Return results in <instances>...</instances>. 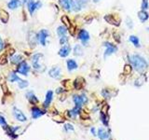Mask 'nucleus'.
Segmentation results:
<instances>
[{"mask_svg":"<svg viewBox=\"0 0 149 140\" xmlns=\"http://www.w3.org/2000/svg\"><path fill=\"white\" fill-rule=\"evenodd\" d=\"M128 60L130 65L139 73H144L148 67V63L140 54H132L128 56Z\"/></svg>","mask_w":149,"mask_h":140,"instance_id":"f257e3e1","label":"nucleus"},{"mask_svg":"<svg viewBox=\"0 0 149 140\" xmlns=\"http://www.w3.org/2000/svg\"><path fill=\"white\" fill-rule=\"evenodd\" d=\"M44 55L42 53H35L32 56V67L38 72H43L45 70L44 65L41 64Z\"/></svg>","mask_w":149,"mask_h":140,"instance_id":"f03ea898","label":"nucleus"},{"mask_svg":"<svg viewBox=\"0 0 149 140\" xmlns=\"http://www.w3.org/2000/svg\"><path fill=\"white\" fill-rule=\"evenodd\" d=\"M30 70H31L30 65H28L25 61H23L21 64L17 65L16 71H17V73H19V74L23 75V76H28V73L30 72Z\"/></svg>","mask_w":149,"mask_h":140,"instance_id":"7ed1b4c3","label":"nucleus"},{"mask_svg":"<svg viewBox=\"0 0 149 140\" xmlns=\"http://www.w3.org/2000/svg\"><path fill=\"white\" fill-rule=\"evenodd\" d=\"M104 46L105 48V51H104V57L106 58L108 56L112 55L113 53L118 51V47L116 45L110 43V42H104Z\"/></svg>","mask_w":149,"mask_h":140,"instance_id":"20e7f679","label":"nucleus"},{"mask_svg":"<svg viewBox=\"0 0 149 140\" xmlns=\"http://www.w3.org/2000/svg\"><path fill=\"white\" fill-rule=\"evenodd\" d=\"M73 101L74 105H76V107H81L83 106V105L87 104L88 103V97L86 96V94H81V95H77V94H74L73 96Z\"/></svg>","mask_w":149,"mask_h":140,"instance_id":"39448f33","label":"nucleus"},{"mask_svg":"<svg viewBox=\"0 0 149 140\" xmlns=\"http://www.w3.org/2000/svg\"><path fill=\"white\" fill-rule=\"evenodd\" d=\"M49 36V33L47 29H41L39 32L37 33V40L42 46H46Z\"/></svg>","mask_w":149,"mask_h":140,"instance_id":"423d86ee","label":"nucleus"},{"mask_svg":"<svg viewBox=\"0 0 149 140\" xmlns=\"http://www.w3.org/2000/svg\"><path fill=\"white\" fill-rule=\"evenodd\" d=\"M27 9H28V11H29V13L33 14L35 12V10H37L38 9H40L42 7V3L40 1H34V0H29V1L27 2Z\"/></svg>","mask_w":149,"mask_h":140,"instance_id":"0eeeda50","label":"nucleus"},{"mask_svg":"<svg viewBox=\"0 0 149 140\" xmlns=\"http://www.w3.org/2000/svg\"><path fill=\"white\" fill-rule=\"evenodd\" d=\"M12 113H13V116L15 117V119L17 121H19L21 122H24V121H27V118L25 115L23 114V112L19 109L18 107H13L12 108Z\"/></svg>","mask_w":149,"mask_h":140,"instance_id":"6e6552de","label":"nucleus"},{"mask_svg":"<svg viewBox=\"0 0 149 140\" xmlns=\"http://www.w3.org/2000/svg\"><path fill=\"white\" fill-rule=\"evenodd\" d=\"M88 4V0H74L73 3V9L72 10L76 12L80 11L81 9L87 6Z\"/></svg>","mask_w":149,"mask_h":140,"instance_id":"1a4fd4ad","label":"nucleus"},{"mask_svg":"<svg viewBox=\"0 0 149 140\" xmlns=\"http://www.w3.org/2000/svg\"><path fill=\"white\" fill-rule=\"evenodd\" d=\"M49 75L51 78L55 79H59L62 76V69L60 66H53L52 68L49 69Z\"/></svg>","mask_w":149,"mask_h":140,"instance_id":"9d476101","label":"nucleus"},{"mask_svg":"<svg viewBox=\"0 0 149 140\" xmlns=\"http://www.w3.org/2000/svg\"><path fill=\"white\" fill-rule=\"evenodd\" d=\"M77 38H78L79 40H81L82 44L84 45V44H87L88 41L90 39V36L87 30L81 29L78 32V35H77Z\"/></svg>","mask_w":149,"mask_h":140,"instance_id":"9b49d317","label":"nucleus"},{"mask_svg":"<svg viewBox=\"0 0 149 140\" xmlns=\"http://www.w3.org/2000/svg\"><path fill=\"white\" fill-rule=\"evenodd\" d=\"M73 3H74V0H59L60 6H61L65 10H67V11L72 10Z\"/></svg>","mask_w":149,"mask_h":140,"instance_id":"f8f14e48","label":"nucleus"},{"mask_svg":"<svg viewBox=\"0 0 149 140\" xmlns=\"http://www.w3.org/2000/svg\"><path fill=\"white\" fill-rule=\"evenodd\" d=\"M31 113H32V118L35 119V120H37V119L40 118L41 116H43L46 112L44 110L40 109V108L37 107H33L31 108Z\"/></svg>","mask_w":149,"mask_h":140,"instance_id":"ddd939ff","label":"nucleus"},{"mask_svg":"<svg viewBox=\"0 0 149 140\" xmlns=\"http://www.w3.org/2000/svg\"><path fill=\"white\" fill-rule=\"evenodd\" d=\"M97 135L101 140H108L110 137V133L105 128H99L97 131Z\"/></svg>","mask_w":149,"mask_h":140,"instance_id":"4468645a","label":"nucleus"},{"mask_svg":"<svg viewBox=\"0 0 149 140\" xmlns=\"http://www.w3.org/2000/svg\"><path fill=\"white\" fill-rule=\"evenodd\" d=\"M70 52H71V47L69 46L68 44H66V45H63V46L60 49L58 54L61 56V57L65 58L70 54Z\"/></svg>","mask_w":149,"mask_h":140,"instance_id":"2eb2a0df","label":"nucleus"},{"mask_svg":"<svg viewBox=\"0 0 149 140\" xmlns=\"http://www.w3.org/2000/svg\"><path fill=\"white\" fill-rule=\"evenodd\" d=\"M53 100V92L52 91H48L47 93H46V97H45V101L43 103V107L45 108H48Z\"/></svg>","mask_w":149,"mask_h":140,"instance_id":"dca6fc26","label":"nucleus"},{"mask_svg":"<svg viewBox=\"0 0 149 140\" xmlns=\"http://www.w3.org/2000/svg\"><path fill=\"white\" fill-rule=\"evenodd\" d=\"M25 97L27 98V100L29 101L32 105H37L38 103V98L34 93V92H32V91H29V92H27L25 93Z\"/></svg>","mask_w":149,"mask_h":140,"instance_id":"f3484780","label":"nucleus"},{"mask_svg":"<svg viewBox=\"0 0 149 140\" xmlns=\"http://www.w3.org/2000/svg\"><path fill=\"white\" fill-rule=\"evenodd\" d=\"M37 34H35L34 32H30L29 35H28V43L31 47H35L37 45Z\"/></svg>","mask_w":149,"mask_h":140,"instance_id":"a211bd4d","label":"nucleus"},{"mask_svg":"<svg viewBox=\"0 0 149 140\" xmlns=\"http://www.w3.org/2000/svg\"><path fill=\"white\" fill-rule=\"evenodd\" d=\"M23 61V55H21V54L15 53V54L11 55V57H10V62H11L13 65H18Z\"/></svg>","mask_w":149,"mask_h":140,"instance_id":"6ab92c4d","label":"nucleus"},{"mask_svg":"<svg viewBox=\"0 0 149 140\" xmlns=\"http://www.w3.org/2000/svg\"><path fill=\"white\" fill-rule=\"evenodd\" d=\"M66 65H67V69H68V71L76 70L77 68V66H78L76 61H74V59H68V60L66 61Z\"/></svg>","mask_w":149,"mask_h":140,"instance_id":"aec40b11","label":"nucleus"},{"mask_svg":"<svg viewBox=\"0 0 149 140\" xmlns=\"http://www.w3.org/2000/svg\"><path fill=\"white\" fill-rule=\"evenodd\" d=\"M104 20L110 24H114V25L118 26L119 25V21L116 19L115 16H113L112 14H108V15L104 16Z\"/></svg>","mask_w":149,"mask_h":140,"instance_id":"412c9836","label":"nucleus"},{"mask_svg":"<svg viewBox=\"0 0 149 140\" xmlns=\"http://www.w3.org/2000/svg\"><path fill=\"white\" fill-rule=\"evenodd\" d=\"M9 14L5 9H0V20L3 23H7L9 22Z\"/></svg>","mask_w":149,"mask_h":140,"instance_id":"4be33fe9","label":"nucleus"},{"mask_svg":"<svg viewBox=\"0 0 149 140\" xmlns=\"http://www.w3.org/2000/svg\"><path fill=\"white\" fill-rule=\"evenodd\" d=\"M56 32H57V35L59 37H65L66 36L67 32H68V30H67V27L65 26V25H60L57 27V30H56Z\"/></svg>","mask_w":149,"mask_h":140,"instance_id":"5701e85b","label":"nucleus"},{"mask_svg":"<svg viewBox=\"0 0 149 140\" xmlns=\"http://www.w3.org/2000/svg\"><path fill=\"white\" fill-rule=\"evenodd\" d=\"M138 18L140 19V21L142 23H144L146 22V21L149 19V15L148 13L146 12V10H140L139 12H138Z\"/></svg>","mask_w":149,"mask_h":140,"instance_id":"b1692460","label":"nucleus"},{"mask_svg":"<svg viewBox=\"0 0 149 140\" xmlns=\"http://www.w3.org/2000/svg\"><path fill=\"white\" fill-rule=\"evenodd\" d=\"M129 40H130V43H132V45L134 47H136V48H140L141 47L140 39H139V37H138L137 36H133V35H132V36H130Z\"/></svg>","mask_w":149,"mask_h":140,"instance_id":"393cba45","label":"nucleus"},{"mask_svg":"<svg viewBox=\"0 0 149 140\" xmlns=\"http://www.w3.org/2000/svg\"><path fill=\"white\" fill-rule=\"evenodd\" d=\"M21 6V1L20 0H10L8 3V8L9 9H16Z\"/></svg>","mask_w":149,"mask_h":140,"instance_id":"a878e982","label":"nucleus"},{"mask_svg":"<svg viewBox=\"0 0 149 140\" xmlns=\"http://www.w3.org/2000/svg\"><path fill=\"white\" fill-rule=\"evenodd\" d=\"M21 79H21L20 77L17 75V73L15 71H12V72L9 73V80L10 82H12V83H14V82H19Z\"/></svg>","mask_w":149,"mask_h":140,"instance_id":"bb28decb","label":"nucleus"},{"mask_svg":"<svg viewBox=\"0 0 149 140\" xmlns=\"http://www.w3.org/2000/svg\"><path fill=\"white\" fill-rule=\"evenodd\" d=\"M74 54L76 56H82L84 54V51H83V47L79 44H76V46L74 47Z\"/></svg>","mask_w":149,"mask_h":140,"instance_id":"cd10ccee","label":"nucleus"},{"mask_svg":"<svg viewBox=\"0 0 149 140\" xmlns=\"http://www.w3.org/2000/svg\"><path fill=\"white\" fill-rule=\"evenodd\" d=\"M80 109H81V107L74 106V107L73 108V109H71V110L67 111V112H68V114H69V117H76V115L79 114Z\"/></svg>","mask_w":149,"mask_h":140,"instance_id":"c85d7f7f","label":"nucleus"},{"mask_svg":"<svg viewBox=\"0 0 149 140\" xmlns=\"http://www.w3.org/2000/svg\"><path fill=\"white\" fill-rule=\"evenodd\" d=\"M83 82H84V80H83L82 79H81V78L76 79V80H74V89L79 90V89L82 88Z\"/></svg>","mask_w":149,"mask_h":140,"instance_id":"c756f323","label":"nucleus"},{"mask_svg":"<svg viewBox=\"0 0 149 140\" xmlns=\"http://www.w3.org/2000/svg\"><path fill=\"white\" fill-rule=\"evenodd\" d=\"M61 20H62V23H63V24H65V26H66L67 28H70V27H71L70 20H69V18H68V17H67L66 15L62 16Z\"/></svg>","mask_w":149,"mask_h":140,"instance_id":"7c9ffc66","label":"nucleus"},{"mask_svg":"<svg viewBox=\"0 0 149 140\" xmlns=\"http://www.w3.org/2000/svg\"><path fill=\"white\" fill-rule=\"evenodd\" d=\"M29 85V82L27 81V80H24V79H21L19 82H18V86H19L20 89H25Z\"/></svg>","mask_w":149,"mask_h":140,"instance_id":"2f4dec72","label":"nucleus"},{"mask_svg":"<svg viewBox=\"0 0 149 140\" xmlns=\"http://www.w3.org/2000/svg\"><path fill=\"white\" fill-rule=\"evenodd\" d=\"M7 63H8V55H7V53H3L0 55V65H5Z\"/></svg>","mask_w":149,"mask_h":140,"instance_id":"473e14b6","label":"nucleus"},{"mask_svg":"<svg viewBox=\"0 0 149 140\" xmlns=\"http://www.w3.org/2000/svg\"><path fill=\"white\" fill-rule=\"evenodd\" d=\"M141 8L143 10H147L149 9V1L148 0H143V1H142Z\"/></svg>","mask_w":149,"mask_h":140,"instance_id":"72a5a7b5","label":"nucleus"},{"mask_svg":"<svg viewBox=\"0 0 149 140\" xmlns=\"http://www.w3.org/2000/svg\"><path fill=\"white\" fill-rule=\"evenodd\" d=\"M67 42H68V37H67L66 36L60 37V44L61 45H66Z\"/></svg>","mask_w":149,"mask_h":140,"instance_id":"f704fd0d","label":"nucleus"},{"mask_svg":"<svg viewBox=\"0 0 149 140\" xmlns=\"http://www.w3.org/2000/svg\"><path fill=\"white\" fill-rule=\"evenodd\" d=\"M65 131H66V132L74 131V126H73L72 124H70V123H66V124L65 125Z\"/></svg>","mask_w":149,"mask_h":140,"instance_id":"c9c22d12","label":"nucleus"},{"mask_svg":"<svg viewBox=\"0 0 149 140\" xmlns=\"http://www.w3.org/2000/svg\"><path fill=\"white\" fill-rule=\"evenodd\" d=\"M126 24H127V26L130 28V29H132V28L133 27V23H132V21L130 18L126 19Z\"/></svg>","mask_w":149,"mask_h":140,"instance_id":"e433bc0d","label":"nucleus"},{"mask_svg":"<svg viewBox=\"0 0 149 140\" xmlns=\"http://www.w3.org/2000/svg\"><path fill=\"white\" fill-rule=\"evenodd\" d=\"M0 125L3 126V127L7 126V121H6V119L2 116V115H0Z\"/></svg>","mask_w":149,"mask_h":140,"instance_id":"4c0bfd02","label":"nucleus"},{"mask_svg":"<svg viewBox=\"0 0 149 140\" xmlns=\"http://www.w3.org/2000/svg\"><path fill=\"white\" fill-rule=\"evenodd\" d=\"M1 87H2L3 92H4V93H9V88H8V86H7L6 83H2V84H1Z\"/></svg>","mask_w":149,"mask_h":140,"instance_id":"58836bf2","label":"nucleus"},{"mask_svg":"<svg viewBox=\"0 0 149 140\" xmlns=\"http://www.w3.org/2000/svg\"><path fill=\"white\" fill-rule=\"evenodd\" d=\"M102 96L105 97V98H106V97H109V93H108L107 90H102Z\"/></svg>","mask_w":149,"mask_h":140,"instance_id":"ea45409f","label":"nucleus"},{"mask_svg":"<svg viewBox=\"0 0 149 140\" xmlns=\"http://www.w3.org/2000/svg\"><path fill=\"white\" fill-rule=\"evenodd\" d=\"M8 52H9V53L10 55H13V54H15L16 51H15V49L10 48V49H9V50H8Z\"/></svg>","mask_w":149,"mask_h":140,"instance_id":"a19ab883","label":"nucleus"},{"mask_svg":"<svg viewBox=\"0 0 149 140\" xmlns=\"http://www.w3.org/2000/svg\"><path fill=\"white\" fill-rule=\"evenodd\" d=\"M3 49H4V42H3L2 38L0 37V52L3 51Z\"/></svg>","mask_w":149,"mask_h":140,"instance_id":"79ce46f5","label":"nucleus"},{"mask_svg":"<svg viewBox=\"0 0 149 140\" xmlns=\"http://www.w3.org/2000/svg\"><path fill=\"white\" fill-rule=\"evenodd\" d=\"M90 132L92 133V135H97V134H96V130H95L94 128H91V129H90Z\"/></svg>","mask_w":149,"mask_h":140,"instance_id":"37998d69","label":"nucleus"},{"mask_svg":"<svg viewBox=\"0 0 149 140\" xmlns=\"http://www.w3.org/2000/svg\"><path fill=\"white\" fill-rule=\"evenodd\" d=\"M63 88H58V89H57V91H56V93H63Z\"/></svg>","mask_w":149,"mask_h":140,"instance_id":"c03bdc74","label":"nucleus"},{"mask_svg":"<svg viewBox=\"0 0 149 140\" xmlns=\"http://www.w3.org/2000/svg\"><path fill=\"white\" fill-rule=\"evenodd\" d=\"M28 1H29V0H22V2L23 3V4H27Z\"/></svg>","mask_w":149,"mask_h":140,"instance_id":"a18cd8bd","label":"nucleus"},{"mask_svg":"<svg viewBox=\"0 0 149 140\" xmlns=\"http://www.w3.org/2000/svg\"><path fill=\"white\" fill-rule=\"evenodd\" d=\"M92 1H93V3H99L101 0H92Z\"/></svg>","mask_w":149,"mask_h":140,"instance_id":"49530a36","label":"nucleus"}]
</instances>
